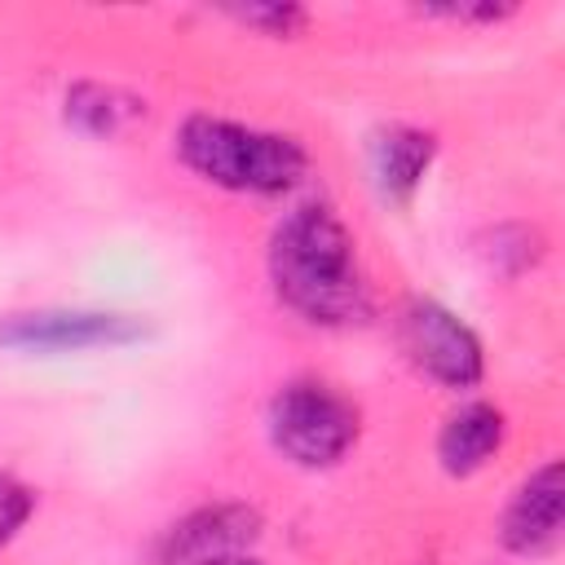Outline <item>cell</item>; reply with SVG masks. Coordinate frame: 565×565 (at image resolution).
Returning <instances> with one entry per match:
<instances>
[{
  "label": "cell",
  "instance_id": "1",
  "mask_svg": "<svg viewBox=\"0 0 565 565\" xmlns=\"http://www.w3.org/2000/svg\"><path fill=\"white\" fill-rule=\"evenodd\" d=\"M274 296L313 327H349L366 318V278L349 225L318 199L282 212L269 238Z\"/></svg>",
  "mask_w": 565,
  "mask_h": 565
},
{
  "label": "cell",
  "instance_id": "2",
  "mask_svg": "<svg viewBox=\"0 0 565 565\" xmlns=\"http://www.w3.org/2000/svg\"><path fill=\"white\" fill-rule=\"evenodd\" d=\"M177 154L194 177L234 194H287L309 172V154L296 137L216 115H190L177 132Z\"/></svg>",
  "mask_w": 565,
  "mask_h": 565
},
{
  "label": "cell",
  "instance_id": "3",
  "mask_svg": "<svg viewBox=\"0 0 565 565\" xmlns=\"http://www.w3.org/2000/svg\"><path fill=\"white\" fill-rule=\"evenodd\" d=\"M358 433V406L327 380H291L269 397V441L296 468H335Z\"/></svg>",
  "mask_w": 565,
  "mask_h": 565
},
{
  "label": "cell",
  "instance_id": "4",
  "mask_svg": "<svg viewBox=\"0 0 565 565\" xmlns=\"http://www.w3.org/2000/svg\"><path fill=\"white\" fill-rule=\"evenodd\" d=\"M397 340H402V353L446 388H477L486 375V353L477 331L428 296L406 300L397 318Z\"/></svg>",
  "mask_w": 565,
  "mask_h": 565
},
{
  "label": "cell",
  "instance_id": "5",
  "mask_svg": "<svg viewBox=\"0 0 565 565\" xmlns=\"http://www.w3.org/2000/svg\"><path fill=\"white\" fill-rule=\"evenodd\" d=\"M150 335L146 318L106 313V309H35L9 313L0 322V349L18 353H75V349H110Z\"/></svg>",
  "mask_w": 565,
  "mask_h": 565
},
{
  "label": "cell",
  "instance_id": "6",
  "mask_svg": "<svg viewBox=\"0 0 565 565\" xmlns=\"http://www.w3.org/2000/svg\"><path fill=\"white\" fill-rule=\"evenodd\" d=\"M260 539V512L247 503H203L172 521L154 547V565H221L252 552Z\"/></svg>",
  "mask_w": 565,
  "mask_h": 565
},
{
  "label": "cell",
  "instance_id": "7",
  "mask_svg": "<svg viewBox=\"0 0 565 565\" xmlns=\"http://www.w3.org/2000/svg\"><path fill=\"white\" fill-rule=\"evenodd\" d=\"M561 521H565V477L561 463L547 459L539 472H530L499 525V539L512 556H547L561 543Z\"/></svg>",
  "mask_w": 565,
  "mask_h": 565
},
{
  "label": "cell",
  "instance_id": "8",
  "mask_svg": "<svg viewBox=\"0 0 565 565\" xmlns=\"http://www.w3.org/2000/svg\"><path fill=\"white\" fill-rule=\"evenodd\" d=\"M437 159V137L415 124H388L371 137V172L388 203H411Z\"/></svg>",
  "mask_w": 565,
  "mask_h": 565
},
{
  "label": "cell",
  "instance_id": "9",
  "mask_svg": "<svg viewBox=\"0 0 565 565\" xmlns=\"http://www.w3.org/2000/svg\"><path fill=\"white\" fill-rule=\"evenodd\" d=\"M503 437H508L503 411L490 406V402H468V406H459L441 424V433H437V459H441V468L450 477H472V472H481L499 455Z\"/></svg>",
  "mask_w": 565,
  "mask_h": 565
},
{
  "label": "cell",
  "instance_id": "10",
  "mask_svg": "<svg viewBox=\"0 0 565 565\" xmlns=\"http://www.w3.org/2000/svg\"><path fill=\"white\" fill-rule=\"evenodd\" d=\"M141 115H146V106H141L137 97L110 88V84L84 79V84H75V88L66 93V124H75V128L88 132V137H119V132H124L132 119H141Z\"/></svg>",
  "mask_w": 565,
  "mask_h": 565
},
{
  "label": "cell",
  "instance_id": "11",
  "mask_svg": "<svg viewBox=\"0 0 565 565\" xmlns=\"http://www.w3.org/2000/svg\"><path fill=\"white\" fill-rule=\"evenodd\" d=\"M481 256H486V265H490L494 274L516 278V274H525V269L543 256V238H539L530 225H499V230L486 234Z\"/></svg>",
  "mask_w": 565,
  "mask_h": 565
},
{
  "label": "cell",
  "instance_id": "12",
  "mask_svg": "<svg viewBox=\"0 0 565 565\" xmlns=\"http://www.w3.org/2000/svg\"><path fill=\"white\" fill-rule=\"evenodd\" d=\"M230 18L243 26H256L265 35H296L309 22V13L300 4H243V9H230Z\"/></svg>",
  "mask_w": 565,
  "mask_h": 565
},
{
  "label": "cell",
  "instance_id": "13",
  "mask_svg": "<svg viewBox=\"0 0 565 565\" xmlns=\"http://www.w3.org/2000/svg\"><path fill=\"white\" fill-rule=\"evenodd\" d=\"M31 512H35V490L13 477H0V547L31 521Z\"/></svg>",
  "mask_w": 565,
  "mask_h": 565
},
{
  "label": "cell",
  "instance_id": "14",
  "mask_svg": "<svg viewBox=\"0 0 565 565\" xmlns=\"http://www.w3.org/2000/svg\"><path fill=\"white\" fill-rule=\"evenodd\" d=\"M221 565H265V561H256L252 552H243V556H230V561H221Z\"/></svg>",
  "mask_w": 565,
  "mask_h": 565
}]
</instances>
